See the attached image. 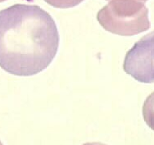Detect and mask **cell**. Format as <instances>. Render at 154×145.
<instances>
[{
    "label": "cell",
    "mask_w": 154,
    "mask_h": 145,
    "mask_svg": "<svg viewBox=\"0 0 154 145\" xmlns=\"http://www.w3.org/2000/svg\"><path fill=\"white\" fill-rule=\"evenodd\" d=\"M59 41L54 20L40 6L16 4L0 11V67L6 72H42L54 59Z\"/></svg>",
    "instance_id": "obj_1"
},
{
    "label": "cell",
    "mask_w": 154,
    "mask_h": 145,
    "mask_svg": "<svg viewBox=\"0 0 154 145\" xmlns=\"http://www.w3.org/2000/svg\"><path fill=\"white\" fill-rule=\"evenodd\" d=\"M97 20L107 32L133 36L149 30V9L137 0H111L97 14Z\"/></svg>",
    "instance_id": "obj_2"
},
{
    "label": "cell",
    "mask_w": 154,
    "mask_h": 145,
    "mask_svg": "<svg viewBox=\"0 0 154 145\" xmlns=\"http://www.w3.org/2000/svg\"><path fill=\"white\" fill-rule=\"evenodd\" d=\"M123 68L139 83H154V31L143 36L126 52Z\"/></svg>",
    "instance_id": "obj_3"
},
{
    "label": "cell",
    "mask_w": 154,
    "mask_h": 145,
    "mask_svg": "<svg viewBox=\"0 0 154 145\" xmlns=\"http://www.w3.org/2000/svg\"><path fill=\"white\" fill-rule=\"evenodd\" d=\"M143 116L146 124L154 131V91L144 101L143 107Z\"/></svg>",
    "instance_id": "obj_4"
},
{
    "label": "cell",
    "mask_w": 154,
    "mask_h": 145,
    "mask_svg": "<svg viewBox=\"0 0 154 145\" xmlns=\"http://www.w3.org/2000/svg\"><path fill=\"white\" fill-rule=\"evenodd\" d=\"M49 5L57 9H69L79 5L85 0H44Z\"/></svg>",
    "instance_id": "obj_5"
},
{
    "label": "cell",
    "mask_w": 154,
    "mask_h": 145,
    "mask_svg": "<svg viewBox=\"0 0 154 145\" xmlns=\"http://www.w3.org/2000/svg\"><path fill=\"white\" fill-rule=\"evenodd\" d=\"M82 145H107V144L100 143V142H92V143H86L83 144Z\"/></svg>",
    "instance_id": "obj_6"
},
{
    "label": "cell",
    "mask_w": 154,
    "mask_h": 145,
    "mask_svg": "<svg viewBox=\"0 0 154 145\" xmlns=\"http://www.w3.org/2000/svg\"><path fill=\"white\" fill-rule=\"evenodd\" d=\"M107 1H109V0H107ZM137 1H139V2H143V3H145V2H147L148 0H137Z\"/></svg>",
    "instance_id": "obj_7"
},
{
    "label": "cell",
    "mask_w": 154,
    "mask_h": 145,
    "mask_svg": "<svg viewBox=\"0 0 154 145\" xmlns=\"http://www.w3.org/2000/svg\"><path fill=\"white\" fill-rule=\"evenodd\" d=\"M6 1V0H0V3H3V2H5Z\"/></svg>",
    "instance_id": "obj_8"
},
{
    "label": "cell",
    "mask_w": 154,
    "mask_h": 145,
    "mask_svg": "<svg viewBox=\"0 0 154 145\" xmlns=\"http://www.w3.org/2000/svg\"><path fill=\"white\" fill-rule=\"evenodd\" d=\"M0 145H4V144H3V143L1 141V140H0Z\"/></svg>",
    "instance_id": "obj_9"
}]
</instances>
